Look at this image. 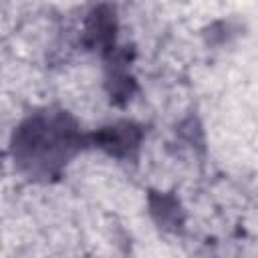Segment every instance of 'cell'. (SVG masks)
I'll return each instance as SVG.
<instances>
[{
    "label": "cell",
    "instance_id": "cell-3",
    "mask_svg": "<svg viewBox=\"0 0 258 258\" xmlns=\"http://www.w3.org/2000/svg\"><path fill=\"white\" fill-rule=\"evenodd\" d=\"M115 30H117L115 10L111 6L101 4L89 12V18L85 22V44L89 48L113 50Z\"/></svg>",
    "mask_w": 258,
    "mask_h": 258
},
{
    "label": "cell",
    "instance_id": "cell-1",
    "mask_svg": "<svg viewBox=\"0 0 258 258\" xmlns=\"http://www.w3.org/2000/svg\"><path fill=\"white\" fill-rule=\"evenodd\" d=\"M81 147L75 123L64 115H34L14 133V161L28 173L50 175Z\"/></svg>",
    "mask_w": 258,
    "mask_h": 258
},
{
    "label": "cell",
    "instance_id": "cell-2",
    "mask_svg": "<svg viewBox=\"0 0 258 258\" xmlns=\"http://www.w3.org/2000/svg\"><path fill=\"white\" fill-rule=\"evenodd\" d=\"M93 143L113 157H129L137 151L141 143V129L129 121L113 123L101 127L93 135Z\"/></svg>",
    "mask_w": 258,
    "mask_h": 258
},
{
    "label": "cell",
    "instance_id": "cell-4",
    "mask_svg": "<svg viewBox=\"0 0 258 258\" xmlns=\"http://www.w3.org/2000/svg\"><path fill=\"white\" fill-rule=\"evenodd\" d=\"M149 208H151V214L155 216V220L159 224H163V226L179 224V206H177L175 198H171L167 194H151Z\"/></svg>",
    "mask_w": 258,
    "mask_h": 258
}]
</instances>
